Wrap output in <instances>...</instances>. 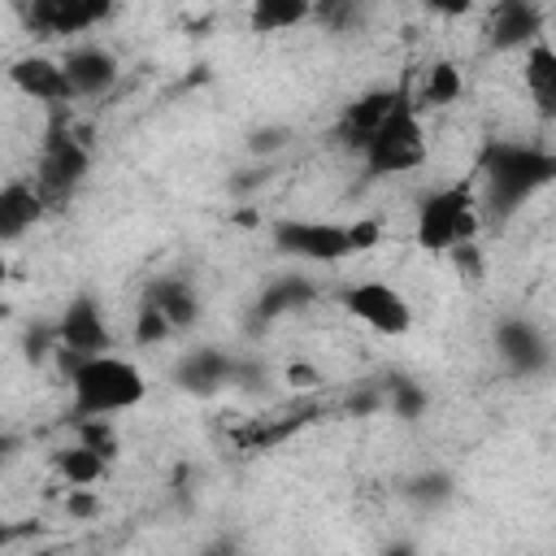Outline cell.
I'll list each match as a JSON object with an SVG mask.
<instances>
[{
	"label": "cell",
	"mask_w": 556,
	"mask_h": 556,
	"mask_svg": "<svg viewBox=\"0 0 556 556\" xmlns=\"http://www.w3.org/2000/svg\"><path fill=\"white\" fill-rule=\"evenodd\" d=\"M486 226L482 187L473 174H460L456 182H443L430 191L413 213V243L430 256H456L465 248H478V235Z\"/></svg>",
	"instance_id": "6da1fadb"
},
{
	"label": "cell",
	"mask_w": 556,
	"mask_h": 556,
	"mask_svg": "<svg viewBox=\"0 0 556 556\" xmlns=\"http://www.w3.org/2000/svg\"><path fill=\"white\" fill-rule=\"evenodd\" d=\"M387 226L378 217H352V222H321V217H278L269 226L274 252L308 265H343L369 248H378Z\"/></svg>",
	"instance_id": "7a4b0ae2"
},
{
	"label": "cell",
	"mask_w": 556,
	"mask_h": 556,
	"mask_svg": "<svg viewBox=\"0 0 556 556\" xmlns=\"http://www.w3.org/2000/svg\"><path fill=\"white\" fill-rule=\"evenodd\" d=\"M478 187H482V204L504 217L513 213L521 200H530L543 182L556 178V156L534 148V143H508V139H495L482 148L478 156V169H473Z\"/></svg>",
	"instance_id": "3957f363"
},
{
	"label": "cell",
	"mask_w": 556,
	"mask_h": 556,
	"mask_svg": "<svg viewBox=\"0 0 556 556\" xmlns=\"http://www.w3.org/2000/svg\"><path fill=\"white\" fill-rule=\"evenodd\" d=\"M65 378H70V395H74V417H117L148 400L143 369L135 361H126L122 352L65 361Z\"/></svg>",
	"instance_id": "277c9868"
},
{
	"label": "cell",
	"mask_w": 556,
	"mask_h": 556,
	"mask_svg": "<svg viewBox=\"0 0 556 556\" xmlns=\"http://www.w3.org/2000/svg\"><path fill=\"white\" fill-rule=\"evenodd\" d=\"M365 169L374 178H395V174H417L430 161V130L421 109L413 104V83L404 78V91L391 109V117L378 126V135L369 139V148L361 152Z\"/></svg>",
	"instance_id": "5b68a950"
},
{
	"label": "cell",
	"mask_w": 556,
	"mask_h": 556,
	"mask_svg": "<svg viewBox=\"0 0 556 556\" xmlns=\"http://www.w3.org/2000/svg\"><path fill=\"white\" fill-rule=\"evenodd\" d=\"M339 304H343V313H348L352 321H361L365 330H374V334H382V339H404V334L413 330V321H417L408 295H404L395 282H387V278L348 282V287L339 291Z\"/></svg>",
	"instance_id": "8992f818"
},
{
	"label": "cell",
	"mask_w": 556,
	"mask_h": 556,
	"mask_svg": "<svg viewBox=\"0 0 556 556\" xmlns=\"http://www.w3.org/2000/svg\"><path fill=\"white\" fill-rule=\"evenodd\" d=\"M91 174V152L87 143L70 130V126H52L39 143V156H35V182L39 191L48 195V204H61L70 200Z\"/></svg>",
	"instance_id": "52a82bcc"
},
{
	"label": "cell",
	"mask_w": 556,
	"mask_h": 556,
	"mask_svg": "<svg viewBox=\"0 0 556 556\" xmlns=\"http://www.w3.org/2000/svg\"><path fill=\"white\" fill-rule=\"evenodd\" d=\"M52 330H56V356L61 361H87V356L113 352L109 317H104V308H100V300L91 291L70 295Z\"/></svg>",
	"instance_id": "ba28073f"
},
{
	"label": "cell",
	"mask_w": 556,
	"mask_h": 556,
	"mask_svg": "<svg viewBox=\"0 0 556 556\" xmlns=\"http://www.w3.org/2000/svg\"><path fill=\"white\" fill-rule=\"evenodd\" d=\"M491 348L500 356V365L513 374V378H539L547 365H552V339L547 330L526 317V313H508L495 321L491 330Z\"/></svg>",
	"instance_id": "9c48e42d"
},
{
	"label": "cell",
	"mask_w": 556,
	"mask_h": 556,
	"mask_svg": "<svg viewBox=\"0 0 556 556\" xmlns=\"http://www.w3.org/2000/svg\"><path fill=\"white\" fill-rule=\"evenodd\" d=\"M113 9L104 0H35L22 4V22L43 39H74L109 22Z\"/></svg>",
	"instance_id": "30bf717a"
},
{
	"label": "cell",
	"mask_w": 556,
	"mask_h": 556,
	"mask_svg": "<svg viewBox=\"0 0 556 556\" xmlns=\"http://www.w3.org/2000/svg\"><path fill=\"white\" fill-rule=\"evenodd\" d=\"M400 91H404V78H400L395 87H369V91H361V96L339 113V126H334L339 143H343V148H352V152L361 156V152L369 148V139L378 135V126L391 117V109H395Z\"/></svg>",
	"instance_id": "8fae6325"
},
{
	"label": "cell",
	"mask_w": 556,
	"mask_h": 556,
	"mask_svg": "<svg viewBox=\"0 0 556 556\" xmlns=\"http://www.w3.org/2000/svg\"><path fill=\"white\" fill-rule=\"evenodd\" d=\"M9 83H13L26 100L48 104V109H65V104L74 100L65 65H61L56 56H43V52H26V56H17V61L9 65Z\"/></svg>",
	"instance_id": "7c38bea8"
},
{
	"label": "cell",
	"mask_w": 556,
	"mask_h": 556,
	"mask_svg": "<svg viewBox=\"0 0 556 556\" xmlns=\"http://www.w3.org/2000/svg\"><path fill=\"white\" fill-rule=\"evenodd\" d=\"M543 39V9L530 0H504L486 9V43L495 52H526Z\"/></svg>",
	"instance_id": "4fadbf2b"
},
{
	"label": "cell",
	"mask_w": 556,
	"mask_h": 556,
	"mask_svg": "<svg viewBox=\"0 0 556 556\" xmlns=\"http://www.w3.org/2000/svg\"><path fill=\"white\" fill-rule=\"evenodd\" d=\"M65 74H70V91L74 100H91V96H104L113 83H117V56L104 48V43H70L65 56H61Z\"/></svg>",
	"instance_id": "5bb4252c"
},
{
	"label": "cell",
	"mask_w": 556,
	"mask_h": 556,
	"mask_svg": "<svg viewBox=\"0 0 556 556\" xmlns=\"http://www.w3.org/2000/svg\"><path fill=\"white\" fill-rule=\"evenodd\" d=\"M48 195L39 191L35 178H9L0 187V239L4 243H17L26 230H35L48 213Z\"/></svg>",
	"instance_id": "9a60e30c"
},
{
	"label": "cell",
	"mask_w": 556,
	"mask_h": 556,
	"mask_svg": "<svg viewBox=\"0 0 556 556\" xmlns=\"http://www.w3.org/2000/svg\"><path fill=\"white\" fill-rule=\"evenodd\" d=\"M521 87L539 122H556V43L539 39L521 52Z\"/></svg>",
	"instance_id": "2e32d148"
},
{
	"label": "cell",
	"mask_w": 556,
	"mask_h": 556,
	"mask_svg": "<svg viewBox=\"0 0 556 556\" xmlns=\"http://www.w3.org/2000/svg\"><path fill=\"white\" fill-rule=\"evenodd\" d=\"M235 374H239V365H235L222 348H191V352H182L178 365H174V382H178L182 391H191V395H213V391H222Z\"/></svg>",
	"instance_id": "e0dca14e"
},
{
	"label": "cell",
	"mask_w": 556,
	"mask_h": 556,
	"mask_svg": "<svg viewBox=\"0 0 556 556\" xmlns=\"http://www.w3.org/2000/svg\"><path fill=\"white\" fill-rule=\"evenodd\" d=\"M143 300H152V304L165 313V321L174 326V334H187V330L200 321V291H195V282L182 278V274L156 278V282L143 291Z\"/></svg>",
	"instance_id": "ac0fdd59"
},
{
	"label": "cell",
	"mask_w": 556,
	"mask_h": 556,
	"mask_svg": "<svg viewBox=\"0 0 556 556\" xmlns=\"http://www.w3.org/2000/svg\"><path fill=\"white\" fill-rule=\"evenodd\" d=\"M465 96V70L452 61V56H434L421 78H417V91H413V104L426 113V109H452L456 100Z\"/></svg>",
	"instance_id": "d6986e66"
},
{
	"label": "cell",
	"mask_w": 556,
	"mask_h": 556,
	"mask_svg": "<svg viewBox=\"0 0 556 556\" xmlns=\"http://www.w3.org/2000/svg\"><path fill=\"white\" fill-rule=\"evenodd\" d=\"M52 469L65 486H100L113 469V460H104L100 452L83 447V443H70V447H56L52 452Z\"/></svg>",
	"instance_id": "ffe728a7"
},
{
	"label": "cell",
	"mask_w": 556,
	"mask_h": 556,
	"mask_svg": "<svg viewBox=\"0 0 556 556\" xmlns=\"http://www.w3.org/2000/svg\"><path fill=\"white\" fill-rule=\"evenodd\" d=\"M304 22H313V4H304V0H256V4H248V26L256 35H287Z\"/></svg>",
	"instance_id": "44dd1931"
},
{
	"label": "cell",
	"mask_w": 556,
	"mask_h": 556,
	"mask_svg": "<svg viewBox=\"0 0 556 556\" xmlns=\"http://www.w3.org/2000/svg\"><path fill=\"white\" fill-rule=\"evenodd\" d=\"M313 300H317V282H308V278H300V274H282V278H274V282L261 291L256 313H261V317H282V313L308 308Z\"/></svg>",
	"instance_id": "7402d4cb"
},
{
	"label": "cell",
	"mask_w": 556,
	"mask_h": 556,
	"mask_svg": "<svg viewBox=\"0 0 556 556\" xmlns=\"http://www.w3.org/2000/svg\"><path fill=\"white\" fill-rule=\"evenodd\" d=\"M74 443L100 452L104 460H117L122 456V430L113 417H78L74 421Z\"/></svg>",
	"instance_id": "603a6c76"
},
{
	"label": "cell",
	"mask_w": 556,
	"mask_h": 556,
	"mask_svg": "<svg viewBox=\"0 0 556 556\" xmlns=\"http://www.w3.org/2000/svg\"><path fill=\"white\" fill-rule=\"evenodd\" d=\"M382 404H387L395 417L413 421V417H421V413H426L430 395H426V387H417L413 378H387V387H382Z\"/></svg>",
	"instance_id": "cb8c5ba5"
},
{
	"label": "cell",
	"mask_w": 556,
	"mask_h": 556,
	"mask_svg": "<svg viewBox=\"0 0 556 556\" xmlns=\"http://www.w3.org/2000/svg\"><path fill=\"white\" fill-rule=\"evenodd\" d=\"M174 339V326L165 321V313L152 304V300H139V313H135V343L139 348H161Z\"/></svg>",
	"instance_id": "d4e9b609"
},
{
	"label": "cell",
	"mask_w": 556,
	"mask_h": 556,
	"mask_svg": "<svg viewBox=\"0 0 556 556\" xmlns=\"http://www.w3.org/2000/svg\"><path fill=\"white\" fill-rule=\"evenodd\" d=\"M408 495H413L417 504H443V500L452 495V478H447V473H421V478L408 482Z\"/></svg>",
	"instance_id": "484cf974"
},
{
	"label": "cell",
	"mask_w": 556,
	"mask_h": 556,
	"mask_svg": "<svg viewBox=\"0 0 556 556\" xmlns=\"http://www.w3.org/2000/svg\"><path fill=\"white\" fill-rule=\"evenodd\" d=\"M65 513L78 517V521L96 517V513H100V495H96V486H70V495H65Z\"/></svg>",
	"instance_id": "4316f807"
},
{
	"label": "cell",
	"mask_w": 556,
	"mask_h": 556,
	"mask_svg": "<svg viewBox=\"0 0 556 556\" xmlns=\"http://www.w3.org/2000/svg\"><path fill=\"white\" fill-rule=\"evenodd\" d=\"M282 378L295 387V391H317L326 378H321V369L317 365H304V361H291L287 369H282Z\"/></svg>",
	"instance_id": "83f0119b"
},
{
	"label": "cell",
	"mask_w": 556,
	"mask_h": 556,
	"mask_svg": "<svg viewBox=\"0 0 556 556\" xmlns=\"http://www.w3.org/2000/svg\"><path fill=\"white\" fill-rule=\"evenodd\" d=\"M195 556H248V547H243L235 534H213Z\"/></svg>",
	"instance_id": "f1b7e54d"
},
{
	"label": "cell",
	"mask_w": 556,
	"mask_h": 556,
	"mask_svg": "<svg viewBox=\"0 0 556 556\" xmlns=\"http://www.w3.org/2000/svg\"><path fill=\"white\" fill-rule=\"evenodd\" d=\"M378 556H421V547H417L408 534H395V539H387V543L378 547Z\"/></svg>",
	"instance_id": "f546056e"
}]
</instances>
